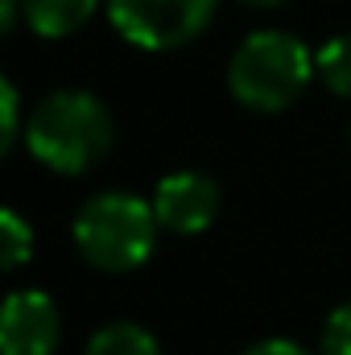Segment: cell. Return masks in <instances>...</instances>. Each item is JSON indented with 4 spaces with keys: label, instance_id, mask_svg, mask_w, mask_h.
Instances as JSON below:
<instances>
[{
    "label": "cell",
    "instance_id": "cell-15",
    "mask_svg": "<svg viewBox=\"0 0 351 355\" xmlns=\"http://www.w3.org/2000/svg\"><path fill=\"white\" fill-rule=\"evenodd\" d=\"M240 4H252V8H273V4H285V0H240Z\"/></svg>",
    "mask_w": 351,
    "mask_h": 355
},
{
    "label": "cell",
    "instance_id": "cell-14",
    "mask_svg": "<svg viewBox=\"0 0 351 355\" xmlns=\"http://www.w3.org/2000/svg\"><path fill=\"white\" fill-rule=\"evenodd\" d=\"M21 17V0H0V33H12Z\"/></svg>",
    "mask_w": 351,
    "mask_h": 355
},
{
    "label": "cell",
    "instance_id": "cell-2",
    "mask_svg": "<svg viewBox=\"0 0 351 355\" xmlns=\"http://www.w3.org/2000/svg\"><path fill=\"white\" fill-rule=\"evenodd\" d=\"M310 79H318L314 50L302 37L285 33V29H257V33H248L236 46L232 62H228V91H232V99L240 107H248V112H264V116L293 107L306 95Z\"/></svg>",
    "mask_w": 351,
    "mask_h": 355
},
{
    "label": "cell",
    "instance_id": "cell-13",
    "mask_svg": "<svg viewBox=\"0 0 351 355\" xmlns=\"http://www.w3.org/2000/svg\"><path fill=\"white\" fill-rule=\"evenodd\" d=\"M240 355H314V352H306V347H302V343H293V339L273 335V339H257V343H248Z\"/></svg>",
    "mask_w": 351,
    "mask_h": 355
},
{
    "label": "cell",
    "instance_id": "cell-3",
    "mask_svg": "<svg viewBox=\"0 0 351 355\" xmlns=\"http://www.w3.org/2000/svg\"><path fill=\"white\" fill-rule=\"evenodd\" d=\"M157 232H162V223L153 215V202H145L141 194H128V190L91 194L75 211V223H71L79 257L99 272L141 268L157 248Z\"/></svg>",
    "mask_w": 351,
    "mask_h": 355
},
{
    "label": "cell",
    "instance_id": "cell-8",
    "mask_svg": "<svg viewBox=\"0 0 351 355\" xmlns=\"http://www.w3.org/2000/svg\"><path fill=\"white\" fill-rule=\"evenodd\" d=\"M83 355H162V343L141 322H108L87 339Z\"/></svg>",
    "mask_w": 351,
    "mask_h": 355
},
{
    "label": "cell",
    "instance_id": "cell-9",
    "mask_svg": "<svg viewBox=\"0 0 351 355\" xmlns=\"http://www.w3.org/2000/svg\"><path fill=\"white\" fill-rule=\"evenodd\" d=\"M314 71H318V83L331 95L351 99V33H339L314 50Z\"/></svg>",
    "mask_w": 351,
    "mask_h": 355
},
{
    "label": "cell",
    "instance_id": "cell-10",
    "mask_svg": "<svg viewBox=\"0 0 351 355\" xmlns=\"http://www.w3.org/2000/svg\"><path fill=\"white\" fill-rule=\"evenodd\" d=\"M0 240H4L0 244V265L8 268V272H17L33 257V227L17 211H0Z\"/></svg>",
    "mask_w": 351,
    "mask_h": 355
},
{
    "label": "cell",
    "instance_id": "cell-5",
    "mask_svg": "<svg viewBox=\"0 0 351 355\" xmlns=\"http://www.w3.org/2000/svg\"><path fill=\"white\" fill-rule=\"evenodd\" d=\"M153 215L174 236H198L219 219L223 190L219 182L203 170H174L153 186Z\"/></svg>",
    "mask_w": 351,
    "mask_h": 355
},
{
    "label": "cell",
    "instance_id": "cell-1",
    "mask_svg": "<svg viewBox=\"0 0 351 355\" xmlns=\"http://www.w3.org/2000/svg\"><path fill=\"white\" fill-rule=\"evenodd\" d=\"M116 141V120L108 103L83 87H62L37 99L25 120V149L50 174L79 178L95 170Z\"/></svg>",
    "mask_w": 351,
    "mask_h": 355
},
{
    "label": "cell",
    "instance_id": "cell-4",
    "mask_svg": "<svg viewBox=\"0 0 351 355\" xmlns=\"http://www.w3.org/2000/svg\"><path fill=\"white\" fill-rule=\"evenodd\" d=\"M219 0H108L112 29L137 50H182L215 21Z\"/></svg>",
    "mask_w": 351,
    "mask_h": 355
},
{
    "label": "cell",
    "instance_id": "cell-7",
    "mask_svg": "<svg viewBox=\"0 0 351 355\" xmlns=\"http://www.w3.org/2000/svg\"><path fill=\"white\" fill-rule=\"evenodd\" d=\"M99 0H21V17L25 25L46 37V42H58V37H71L95 17Z\"/></svg>",
    "mask_w": 351,
    "mask_h": 355
},
{
    "label": "cell",
    "instance_id": "cell-11",
    "mask_svg": "<svg viewBox=\"0 0 351 355\" xmlns=\"http://www.w3.org/2000/svg\"><path fill=\"white\" fill-rule=\"evenodd\" d=\"M21 137H25V124H21V95L12 87V79H0V153H12Z\"/></svg>",
    "mask_w": 351,
    "mask_h": 355
},
{
    "label": "cell",
    "instance_id": "cell-6",
    "mask_svg": "<svg viewBox=\"0 0 351 355\" xmlns=\"http://www.w3.org/2000/svg\"><path fill=\"white\" fill-rule=\"evenodd\" d=\"M62 310L46 289H12L0 310V355H54Z\"/></svg>",
    "mask_w": 351,
    "mask_h": 355
},
{
    "label": "cell",
    "instance_id": "cell-12",
    "mask_svg": "<svg viewBox=\"0 0 351 355\" xmlns=\"http://www.w3.org/2000/svg\"><path fill=\"white\" fill-rule=\"evenodd\" d=\"M318 355H351V302L335 306L323 322V339H318Z\"/></svg>",
    "mask_w": 351,
    "mask_h": 355
}]
</instances>
